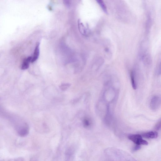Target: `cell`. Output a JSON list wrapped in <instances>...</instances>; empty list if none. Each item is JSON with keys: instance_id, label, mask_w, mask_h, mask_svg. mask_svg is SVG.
Masks as SVG:
<instances>
[{"instance_id": "13", "label": "cell", "mask_w": 161, "mask_h": 161, "mask_svg": "<svg viewBox=\"0 0 161 161\" xmlns=\"http://www.w3.org/2000/svg\"><path fill=\"white\" fill-rule=\"evenodd\" d=\"M64 3L65 5H66L67 7L69 6L70 5V3L69 1H64Z\"/></svg>"}, {"instance_id": "1", "label": "cell", "mask_w": 161, "mask_h": 161, "mask_svg": "<svg viewBox=\"0 0 161 161\" xmlns=\"http://www.w3.org/2000/svg\"><path fill=\"white\" fill-rule=\"evenodd\" d=\"M129 140L137 145H147L148 142L142 138L141 135L138 134H131L128 136Z\"/></svg>"}, {"instance_id": "8", "label": "cell", "mask_w": 161, "mask_h": 161, "mask_svg": "<svg viewBox=\"0 0 161 161\" xmlns=\"http://www.w3.org/2000/svg\"><path fill=\"white\" fill-rule=\"evenodd\" d=\"M83 125L86 128H88L91 126L92 122L91 120L88 118H86L83 120Z\"/></svg>"}, {"instance_id": "12", "label": "cell", "mask_w": 161, "mask_h": 161, "mask_svg": "<svg viewBox=\"0 0 161 161\" xmlns=\"http://www.w3.org/2000/svg\"><path fill=\"white\" fill-rule=\"evenodd\" d=\"M161 128V121L160 120L157 123L155 126V129L157 130H159Z\"/></svg>"}, {"instance_id": "3", "label": "cell", "mask_w": 161, "mask_h": 161, "mask_svg": "<svg viewBox=\"0 0 161 161\" xmlns=\"http://www.w3.org/2000/svg\"><path fill=\"white\" fill-rule=\"evenodd\" d=\"M29 128L28 126L25 125L20 127L17 130V133L21 137H25L28 134Z\"/></svg>"}, {"instance_id": "10", "label": "cell", "mask_w": 161, "mask_h": 161, "mask_svg": "<svg viewBox=\"0 0 161 161\" xmlns=\"http://www.w3.org/2000/svg\"><path fill=\"white\" fill-rule=\"evenodd\" d=\"M70 85H71L70 84L66 83V84H61L60 86V88L62 90L64 91L66 90L68 88H69Z\"/></svg>"}, {"instance_id": "5", "label": "cell", "mask_w": 161, "mask_h": 161, "mask_svg": "<svg viewBox=\"0 0 161 161\" xmlns=\"http://www.w3.org/2000/svg\"><path fill=\"white\" fill-rule=\"evenodd\" d=\"M39 44L38 43L36 45L35 51H34L33 57H32V63L35 62L38 59L39 56Z\"/></svg>"}, {"instance_id": "7", "label": "cell", "mask_w": 161, "mask_h": 161, "mask_svg": "<svg viewBox=\"0 0 161 161\" xmlns=\"http://www.w3.org/2000/svg\"><path fill=\"white\" fill-rule=\"evenodd\" d=\"M130 77L132 87L133 89L135 90L137 88V85L136 83L134 74V72H132L131 73Z\"/></svg>"}, {"instance_id": "9", "label": "cell", "mask_w": 161, "mask_h": 161, "mask_svg": "<svg viewBox=\"0 0 161 161\" xmlns=\"http://www.w3.org/2000/svg\"><path fill=\"white\" fill-rule=\"evenodd\" d=\"M98 3L100 5V7L102 9H103V11L105 13L107 14L108 13L107 7L106 5L101 0H98L97 1Z\"/></svg>"}, {"instance_id": "2", "label": "cell", "mask_w": 161, "mask_h": 161, "mask_svg": "<svg viewBox=\"0 0 161 161\" xmlns=\"http://www.w3.org/2000/svg\"><path fill=\"white\" fill-rule=\"evenodd\" d=\"M161 103L160 98L158 96H154L151 99L150 107L151 109L153 110H156L158 109Z\"/></svg>"}, {"instance_id": "4", "label": "cell", "mask_w": 161, "mask_h": 161, "mask_svg": "<svg viewBox=\"0 0 161 161\" xmlns=\"http://www.w3.org/2000/svg\"><path fill=\"white\" fill-rule=\"evenodd\" d=\"M142 137L148 139L156 138L158 136V133L154 131L145 132L141 135Z\"/></svg>"}, {"instance_id": "11", "label": "cell", "mask_w": 161, "mask_h": 161, "mask_svg": "<svg viewBox=\"0 0 161 161\" xmlns=\"http://www.w3.org/2000/svg\"><path fill=\"white\" fill-rule=\"evenodd\" d=\"M141 147L140 145L136 144L135 146L132 148V151L133 152L137 151L140 149Z\"/></svg>"}, {"instance_id": "6", "label": "cell", "mask_w": 161, "mask_h": 161, "mask_svg": "<svg viewBox=\"0 0 161 161\" xmlns=\"http://www.w3.org/2000/svg\"><path fill=\"white\" fill-rule=\"evenodd\" d=\"M32 60V57H29L24 60L21 69L23 70H25L27 69L29 67V64L30 62H31Z\"/></svg>"}]
</instances>
